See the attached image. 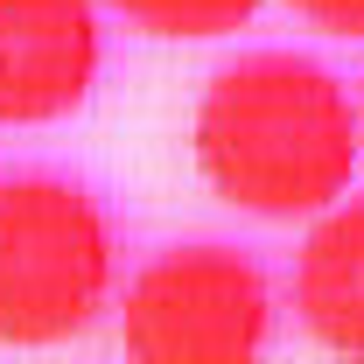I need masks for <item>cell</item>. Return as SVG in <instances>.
<instances>
[{"label": "cell", "instance_id": "6da1fadb", "mask_svg": "<svg viewBox=\"0 0 364 364\" xmlns=\"http://www.w3.org/2000/svg\"><path fill=\"white\" fill-rule=\"evenodd\" d=\"M196 168L231 210L294 225L350 196L364 161V112L336 70L294 49H252L196 98Z\"/></svg>", "mask_w": 364, "mask_h": 364}, {"label": "cell", "instance_id": "277c9868", "mask_svg": "<svg viewBox=\"0 0 364 364\" xmlns=\"http://www.w3.org/2000/svg\"><path fill=\"white\" fill-rule=\"evenodd\" d=\"M91 0H0V127L70 119L98 85Z\"/></svg>", "mask_w": 364, "mask_h": 364}, {"label": "cell", "instance_id": "3957f363", "mask_svg": "<svg viewBox=\"0 0 364 364\" xmlns=\"http://www.w3.org/2000/svg\"><path fill=\"white\" fill-rule=\"evenodd\" d=\"M273 336L267 273L231 245H168L127 280L119 343L140 364H245Z\"/></svg>", "mask_w": 364, "mask_h": 364}, {"label": "cell", "instance_id": "8992f818", "mask_svg": "<svg viewBox=\"0 0 364 364\" xmlns=\"http://www.w3.org/2000/svg\"><path fill=\"white\" fill-rule=\"evenodd\" d=\"M105 7L154 43H218L259 14V0H105Z\"/></svg>", "mask_w": 364, "mask_h": 364}, {"label": "cell", "instance_id": "ba28073f", "mask_svg": "<svg viewBox=\"0 0 364 364\" xmlns=\"http://www.w3.org/2000/svg\"><path fill=\"white\" fill-rule=\"evenodd\" d=\"M358 112H364V77H358Z\"/></svg>", "mask_w": 364, "mask_h": 364}, {"label": "cell", "instance_id": "7a4b0ae2", "mask_svg": "<svg viewBox=\"0 0 364 364\" xmlns=\"http://www.w3.org/2000/svg\"><path fill=\"white\" fill-rule=\"evenodd\" d=\"M112 218L85 182L0 176V343H70L112 301Z\"/></svg>", "mask_w": 364, "mask_h": 364}, {"label": "cell", "instance_id": "52a82bcc", "mask_svg": "<svg viewBox=\"0 0 364 364\" xmlns=\"http://www.w3.org/2000/svg\"><path fill=\"white\" fill-rule=\"evenodd\" d=\"M309 28L322 36H343V43H364V0H287Z\"/></svg>", "mask_w": 364, "mask_h": 364}, {"label": "cell", "instance_id": "5b68a950", "mask_svg": "<svg viewBox=\"0 0 364 364\" xmlns=\"http://www.w3.org/2000/svg\"><path fill=\"white\" fill-rule=\"evenodd\" d=\"M294 322L322 350L364 358V196L329 203L294 252Z\"/></svg>", "mask_w": 364, "mask_h": 364}]
</instances>
